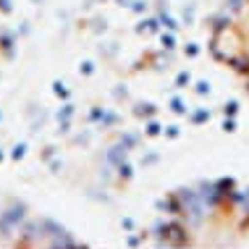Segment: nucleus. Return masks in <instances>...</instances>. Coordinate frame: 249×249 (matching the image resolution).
Listing matches in <instances>:
<instances>
[{
    "label": "nucleus",
    "instance_id": "nucleus-2",
    "mask_svg": "<svg viewBox=\"0 0 249 249\" xmlns=\"http://www.w3.org/2000/svg\"><path fill=\"white\" fill-rule=\"evenodd\" d=\"M213 50L236 71H249V0H226L213 18Z\"/></svg>",
    "mask_w": 249,
    "mask_h": 249
},
{
    "label": "nucleus",
    "instance_id": "nucleus-1",
    "mask_svg": "<svg viewBox=\"0 0 249 249\" xmlns=\"http://www.w3.org/2000/svg\"><path fill=\"white\" fill-rule=\"evenodd\" d=\"M155 249H249V184L199 178L171 189L150 226Z\"/></svg>",
    "mask_w": 249,
    "mask_h": 249
}]
</instances>
